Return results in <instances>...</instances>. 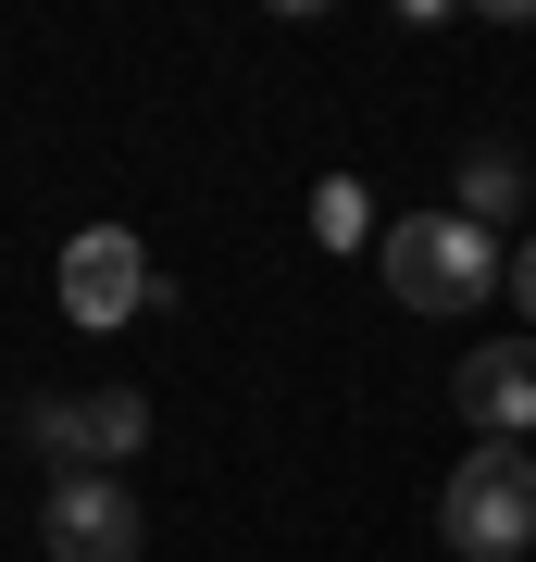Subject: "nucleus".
I'll return each mask as SVG.
<instances>
[{
    "label": "nucleus",
    "mask_w": 536,
    "mask_h": 562,
    "mask_svg": "<svg viewBox=\"0 0 536 562\" xmlns=\"http://www.w3.org/2000/svg\"><path fill=\"white\" fill-rule=\"evenodd\" d=\"M437 538L461 562H512L536 538V450L524 438H475L461 450V475L437 487Z\"/></svg>",
    "instance_id": "1"
},
{
    "label": "nucleus",
    "mask_w": 536,
    "mask_h": 562,
    "mask_svg": "<svg viewBox=\"0 0 536 562\" xmlns=\"http://www.w3.org/2000/svg\"><path fill=\"white\" fill-rule=\"evenodd\" d=\"M375 262H387L399 313H475L487 288H499V238L461 225V213H399L387 238H375Z\"/></svg>",
    "instance_id": "2"
},
{
    "label": "nucleus",
    "mask_w": 536,
    "mask_h": 562,
    "mask_svg": "<svg viewBox=\"0 0 536 562\" xmlns=\"http://www.w3.org/2000/svg\"><path fill=\"white\" fill-rule=\"evenodd\" d=\"M138 438H150L138 387H38V401H25V450H38L50 475H113Z\"/></svg>",
    "instance_id": "3"
},
{
    "label": "nucleus",
    "mask_w": 536,
    "mask_h": 562,
    "mask_svg": "<svg viewBox=\"0 0 536 562\" xmlns=\"http://www.w3.org/2000/svg\"><path fill=\"white\" fill-rule=\"evenodd\" d=\"M150 301H162V276H150V250L125 238V225H76V238H62V313L76 325H125Z\"/></svg>",
    "instance_id": "4"
},
{
    "label": "nucleus",
    "mask_w": 536,
    "mask_h": 562,
    "mask_svg": "<svg viewBox=\"0 0 536 562\" xmlns=\"http://www.w3.org/2000/svg\"><path fill=\"white\" fill-rule=\"evenodd\" d=\"M38 538L50 562H138V501H125V475H50V501H38Z\"/></svg>",
    "instance_id": "5"
},
{
    "label": "nucleus",
    "mask_w": 536,
    "mask_h": 562,
    "mask_svg": "<svg viewBox=\"0 0 536 562\" xmlns=\"http://www.w3.org/2000/svg\"><path fill=\"white\" fill-rule=\"evenodd\" d=\"M449 401H461V425H475V438H536V338H487V350H461Z\"/></svg>",
    "instance_id": "6"
},
{
    "label": "nucleus",
    "mask_w": 536,
    "mask_h": 562,
    "mask_svg": "<svg viewBox=\"0 0 536 562\" xmlns=\"http://www.w3.org/2000/svg\"><path fill=\"white\" fill-rule=\"evenodd\" d=\"M512 201H524V162H512V150H461V201H449V213L487 225V213H512Z\"/></svg>",
    "instance_id": "7"
},
{
    "label": "nucleus",
    "mask_w": 536,
    "mask_h": 562,
    "mask_svg": "<svg viewBox=\"0 0 536 562\" xmlns=\"http://www.w3.org/2000/svg\"><path fill=\"white\" fill-rule=\"evenodd\" d=\"M312 225H324V238H338V250H350V238H362V188L338 176V188H324V213H312Z\"/></svg>",
    "instance_id": "8"
},
{
    "label": "nucleus",
    "mask_w": 536,
    "mask_h": 562,
    "mask_svg": "<svg viewBox=\"0 0 536 562\" xmlns=\"http://www.w3.org/2000/svg\"><path fill=\"white\" fill-rule=\"evenodd\" d=\"M512 301H524V325H536V238L512 250Z\"/></svg>",
    "instance_id": "9"
}]
</instances>
